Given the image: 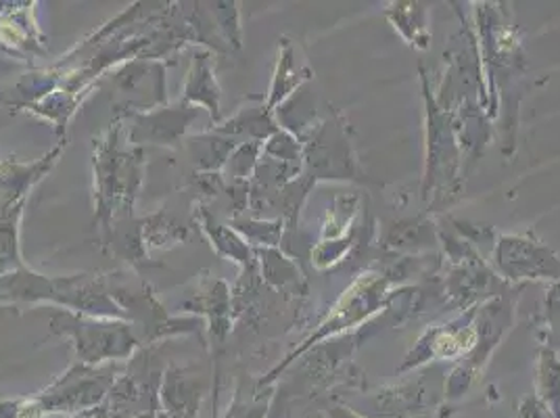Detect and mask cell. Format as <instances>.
I'll return each instance as SVG.
<instances>
[{"instance_id": "cell-1", "label": "cell", "mask_w": 560, "mask_h": 418, "mask_svg": "<svg viewBox=\"0 0 560 418\" xmlns=\"http://www.w3.org/2000/svg\"><path fill=\"white\" fill-rule=\"evenodd\" d=\"M63 303L71 310L101 314V316H124L121 307L109 300L107 287L93 275H75L70 279H47L30 270H18L0 279V303L7 302Z\"/></svg>"}, {"instance_id": "cell-2", "label": "cell", "mask_w": 560, "mask_h": 418, "mask_svg": "<svg viewBox=\"0 0 560 418\" xmlns=\"http://www.w3.org/2000/svg\"><path fill=\"white\" fill-rule=\"evenodd\" d=\"M52 333L66 335L73 341L82 364H98L103 360L126 358L140 346L137 328L132 323H101L94 318L57 314L52 321Z\"/></svg>"}, {"instance_id": "cell-3", "label": "cell", "mask_w": 560, "mask_h": 418, "mask_svg": "<svg viewBox=\"0 0 560 418\" xmlns=\"http://www.w3.org/2000/svg\"><path fill=\"white\" fill-rule=\"evenodd\" d=\"M119 124L109 132L107 140L98 147V158L94 155V174L98 185V213L103 220V231L107 233L109 220L116 211H128L140 181V153L119 151Z\"/></svg>"}, {"instance_id": "cell-4", "label": "cell", "mask_w": 560, "mask_h": 418, "mask_svg": "<svg viewBox=\"0 0 560 418\" xmlns=\"http://www.w3.org/2000/svg\"><path fill=\"white\" fill-rule=\"evenodd\" d=\"M116 371H94L89 364H75L47 392L36 397L45 415L52 413H84L101 406L116 383Z\"/></svg>"}, {"instance_id": "cell-5", "label": "cell", "mask_w": 560, "mask_h": 418, "mask_svg": "<svg viewBox=\"0 0 560 418\" xmlns=\"http://www.w3.org/2000/svg\"><path fill=\"white\" fill-rule=\"evenodd\" d=\"M498 262L502 272L511 279H541L560 275V257L525 239H504Z\"/></svg>"}, {"instance_id": "cell-6", "label": "cell", "mask_w": 560, "mask_h": 418, "mask_svg": "<svg viewBox=\"0 0 560 418\" xmlns=\"http://www.w3.org/2000/svg\"><path fill=\"white\" fill-rule=\"evenodd\" d=\"M61 147L63 144H59L52 153H48L47 158H43L40 162L32 163V165L0 162V209L27 197L32 185L38 183L43 178V174H47L50 165L59 158Z\"/></svg>"}, {"instance_id": "cell-7", "label": "cell", "mask_w": 560, "mask_h": 418, "mask_svg": "<svg viewBox=\"0 0 560 418\" xmlns=\"http://www.w3.org/2000/svg\"><path fill=\"white\" fill-rule=\"evenodd\" d=\"M25 197L0 209V279L22 270V257H20V220L24 211Z\"/></svg>"}, {"instance_id": "cell-8", "label": "cell", "mask_w": 560, "mask_h": 418, "mask_svg": "<svg viewBox=\"0 0 560 418\" xmlns=\"http://www.w3.org/2000/svg\"><path fill=\"white\" fill-rule=\"evenodd\" d=\"M195 70L190 73L187 84L188 98H195L197 103H208L211 114L218 116V94H215V84L211 80L210 66L206 57H199L195 61Z\"/></svg>"}, {"instance_id": "cell-9", "label": "cell", "mask_w": 560, "mask_h": 418, "mask_svg": "<svg viewBox=\"0 0 560 418\" xmlns=\"http://www.w3.org/2000/svg\"><path fill=\"white\" fill-rule=\"evenodd\" d=\"M45 413L38 406L36 397L32 399H7L0 402V418H43Z\"/></svg>"}]
</instances>
